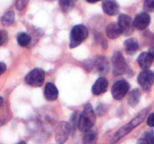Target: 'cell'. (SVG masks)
Segmentation results:
<instances>
[{"label":"cell","instance_id":"cell-2","mask_svg":"<svg viewBox=\"0 0 154 144\" xmlns=\"http://www.w3.org/2000/svg\"><path fill=\"white\" fill-rule=\"evenodd\" d=\"M96 122V114L93 110L92 105L87 104L84 107L82 112L78 118V126L81 132L88 131L92 129Z\"/></svg>","mask_w":154,"mask_h":144},{"label":"cell","instance_id":"cell-31","mask_svg":"<svg viewBox=\"0 0 154 144\" xmlns=\"http://www.w3.org/2000/svg\"><path fill=\"white\" fill-rule=\"evenodd\" d=\"M86 1L89 3H96V2H99L100 0H86Z\"/></svg>","mask_w":154,"mask_h":144},{"label":"cell","instance_id":"cell-28","mask_svg":"<svg viewBox=\"0 0 154 144\" xmlns=\"http://www.w3.org/2000/svg\"><path fill=\"white\" fill-rule=\"evenodd\" d=\"M0 68H1V70H0V74H2L4 73V72L5 71V70H6V65L3 62H1V63H0Z\"/></svg>","mask_w":154,"mask_h":144},{"label":"cell","instance_id":"cell-3","mask_svg":"<svg viewBox=\"0 0 154 144\" xmlns=\"http://www.w3.org/2000/svg\"><path fill=\"white\" fill-rule=\"evenodd\" d=\"M88 36V30L84 25L75 26L70 32V47L75 48L81 44Z\"/></svg>","mask_w":154,"mask_h":144},{"label":"cell","instance_id":"cell-24","mask_svg":"<svg viewBox=\"0 0 154 144\" xmlns=\"http://www.w3.org/2000/svg\"><path fill=\"white\" fill-rule=\"evenodd\" d=\"M144 7L147 11L154 12V0H145Z\"/></svg>","mask_w":154,"mask_h":144},{"label":"cell","instance_id":"cell-27","mask_svg":"<svg viewBox=\"0 0 154 144\" xmlns=\"http://www.w3.org/2000/svg\"><path fill=\"white\" fill-rule=\"evenodd\" d=\"M147 123L150 127H154V112H152L148 116Z\"/></svg>","mask_w":154,"mask_h":144},{"label":"cell","instance_id":"cell-18","mask_svg":"<svg viewBox=\"0 0 154 144\" xmlns=\"http://www.w3.org/2000/svg\"><path fill=\"white\" fill-rule=\"evenodd\" d=\"M98 140V134L94 130H89L84 133L83 137V144H96Z\"/></svg>","mask_w":154,"mask_h":144},{"label":"cell","instance_id":"cell-15","mask_svg":"<svg viewBox=\"0 0 154 144\" xmlns=\"http://www.w3.org/2000/svg\"><path fill=\"white\" fill-rule=\"evenodd\" d=\"M93 65L96 70L101 74H105L109 68V64H108V60L105 56H99L96 57Z\"/></svg>","mask_w":154,"mask_h":144},{"label":"cell","instance_id":"cell-19","mask_svg":"<svg viewBox=\"0 0 154 144\" xmlns=\"http://www.w3.org/2000/svg\"><path fill=\"white\" fill-rule=\"evenodd\" d=\"M140 98H141V92L138 89H134L130 92L128 99L129 104L131 106H135L139 103Z\"/></svg>","mask_w":154,"mask_h":144},{"label":"cell","instance_id":"cell-13","mask_svg":"<svg viewBox=\"0 0 154 144\" xmlns=\"http://www.w3.org/2000/svg\"><path fill=\"white\" fill-rule=\"evenodd\" d=\"M59 95V92L57 88L52 82H48L45 86V97L49 101H54L57 100Z\"/></svg>","mask_w":154,"mask_h":144},{"label":"cell","instance_id":"cell-8","mask_svg":"<svg viewBox=\"0 0 154 144\" xmlns=\"http://www.w3.org/2000/svg\"><path fill=\"white\" fill-rule=\"evenodd\" d=\"M138 82L144 90H149L154 83V73L150 70H144L138 76Z\"/></svg>","mask_w":154,"mask_h":144},{"label":"cell","instance_id":"cell-4","mask_svg":"<svg viewBox=\"0 0 154 144\" xmlns=\"http://www.w3.org/2000/svg\"><path fill=\"white\" fill-rule=\"evenodd\" d=\"M45 74L42 69L35 68L29 72L25 77V82L33 87H40L45 81Z\"/></svg>","mask_w":154,"mask_h":144},{"label":"cell","instance_id":"cell-21","mask_svg":"<svg viewBox=\"0 0 154 144\" xmlns=\"http://www.w3.org/2000/svg\"><path fill=\"white\" fill-rule=\"evenodd\" d=\"M17 40L20 46L25 47L29 44L30 41H31V37L26 33H20L17 37Z\"/></svg>","mask_w":154,"mask_h":144},{"label":"cell","instance_id":"cell-5","mask_svg":"<svg viewBox=\"0 0 154 144\" xmlns=\"http://www.w3.org/2000/svg\"><path fill=\"white\" fill-rule=\"evenodd\" d=\"M113 72L116 76H120L126 72L127 64L123 56L120 52H115L112 57Z\"/></svg>","mask_w":154,"mask_h":144},{"label":"cell","instance_id":"cell-29","mask_svg":"<svg viewBox=\"0 0 154 144\" xmlns=\"http://www.w3.org/2000/svg\"><path fill=\"white\" fill-rule=\"evenodd\" d=\"M137 144H148V142H147L144 139H140L138 140Z\"/></svg>","mask_w":154,"mask_h":144},{"label":"cell","instance_id":"cell-14","mask_svg":"<svg viewBox=\"0 0 154 144\" xmlns=\"http://www.w3.org/2000/svg\"><path fill=\"white\" fill-rule=\"evenodd\" d=\"M123 32L118 22H111L108 24L106 27V34L109 38L116 39Z\"/></svg>","mask_w":154,"mask_h":144},{"label":"cell","instance_id":"cell-30","mask_svg":"<svg viewBox=\"0 0 154 144\" xmlns=\"http://www.w3.org/2000/svg\"><path fill=\"white\" fill-rule=\"evenodd\" d=\"M149 52H150V55H151L152 56H153V58H154V46H153V47H151L149 50Z\"/></svg>","mask_w":154,"mask_h":144},{"label":"cell","instance_id":"cell-12","mask_svg":"<svg viewBox=\"0 0 154 144\" xmlns=\"http://www.w3.org/2000/svg\"><path fill=\"white\" fill-rule=\"evenodd\" d=\"M108 86V82L105 77H99L92 87V92L95 95H99L105 92Z\"/></svg>","mask_w":154,"mask_h":144},{"label":"cell","instance_id":"cell-32","mask_svg":"<svg viewBox=\"0 0 154 144\" xmlns=\"http://www.w3.org/2000/svg\"><path fill=\"white\" fill-rule=\"evenodd\" d=\"M17 144H26V143L25 142H23V141H21V142H19L18 143H17Z\"/></svg>","mask_w":154,"mask_h":144},{"label":"cell","instance_id":"cell-25","mask_svg":"<svg viewBox=\"0 0 154 144\" xmlns=\"http://www.w3.org/2000/svg\"><path fill=\"white\" fill-rule=\"evenodd\" d=\"M29 0H17L16 1V8L17 10H22L28 4Z\"/></svg>","mask_w":154,"mask_h":144},{"label":"cell","instance_id":"cell-17","mask_svg":"<svg viewBox=\"0 0 154 144\" xmlns=\"http://www.w3.org/2000/svg\"><path fill=\"white\" fill-rule=\"evenodd\" d=\"M124 46L126 52L129 55H132L137 52L139 48V44L135 38H129L124 42Z\"/></svg>","mask_w":154,"mask_h":144},{"label":"cell","instance_id":"cell-16","mask_svg":"<svg viewBox=\"0 0 154 144\" xmlns=\"http://www.w3.org/2000/svg\"><path fill=\"white\" fill-rule=\"evenodd\" d=\"M154 58H153L151 55L150 54V52H144L140 54V56L138 58V63L139 64L140 67L141 68L144 70L148 68L149 67H150V65L153 63Z\"/></svg>","mask_w":154,"mask_h":144},{"label":"cell","instance_id":"cell-22","mask_svg":"<svg viewBox=\"0 0 154 144\" xmlns=\"http://www.w3.org/2000/svg\"><path fill=\"white\" fill-rule=\"evenodd\" d=\"M15 20V14L14 11L10 10L5 14L2 17V23L4 26H10L14 23Z\"/></svg>","mask_w":154,"mask_h":144},{"label":"cell","instance_id":"cell-11","mask_svg":"<svg viewBox=\"0 0 154 144\" xmlns=\"http://www.w3.org/2000/svg\"><path fill=\"white\" fill-rule=\"evenodd\" d=\"M102 9L106 14L114 16L119 12V5L115 0H103Z\"/></svg>","mask_w":154,"mask_h":144},{"label":"cell","instance_id":"cell-6","mask_svg":"<svg viewBox=\"0 0 154 144\" xmlns=\"http://www.w3.org/2000/svg\"><path fill=\"white\" fill-rule=\"evenodd\" d=\"M71 126L66 122H60L57 126L55 138L57 144H63L69 138Z\"/></svg>","mask_w":154,"mask_h":144},{"label":"cell","instance_id":"cell-20","mask_svg":"<svg viewBox=\"0 0 154 144\" xmlns=\"http://www.w3.org/2000/svg\"><path fill=\"white\" fill-rule=\"evenodd\" d=\"M77 0H59L60 8L63 12H69L75 6Z\"/></svg>","mask_w":154,"mask_h":144},{"label":"cell","instance_id":"cell-7","mask_svg":"<svg viewBox=\"0 0 154 144\" xmlns=\"http://www.w3.org/2000/svg\"><path fill=\"white\" fill-rule=\"evenodd\" d=\"M129 89V85L126 81H117L111 88V93H112L113 98L116 100H122L126 96Z\"/></svg>","mask_w":154,"mask_h":144},{"label":"cell","instance_id":"cell-26","mask_svg":"<svg viewBox=\"0 0 154 144\" xmlns=\"http://www.w3.org/2000/svg\"><path fill=\"white\" fill-rule=\"evenodd\" d=\"M8 41V33L5 30H2L1 31V46L4 45L5 44L7 43Z\"/></svg>","mask_w":154,"mask_h":144},{"label":"cell","instance_id":"cell-1","mask_svg":"<svg viewBox=\"0 0 154 144\" xmlns=\"http://www.w3.org/2000/svg\"><path fill=\"white\" fill-rule=\"evenodd\" d=\"M147 112H148V109L143 110H141V112L138 113V115L137 116H135L133 119L131 120L128 124H125L124 126L120 128L113 135L112 137H111V143H115V142H117V141L120 140L122 137H123V136H126L127 134H129L131 130H133L135 128H136L137 126L139 125V124L144 121L145 117L147 116Z\"/></svg>","mask_w":154,"mask_h":144},{"label":"cell","instance_id":"cell-10","mask_svg":"<svg viewBox=\"0 0 154 144\" xmlns=\"http://www.w3.org/2000/svg\"><path fill=\"white\" fill-rule=\"evenodd\" d=\"M118 24L120 26L123 32L126 34H130L132 32V19L126 14H121L119 16Z\"/></svg>","mask_w":154,"mask_h":144},{"label":"cell","instance_id":"cell-9","mask_svg":"<svg viewBox=\"0 0 154 144\" xmlns=\"http://www.w3.org/2000/svg\"><path fill=\"white\" fill-rule=\"evenodd\" d=\"M150 22V16L147 12H141L135 16L133 21V26L138 30H144Z\"/></svg>","mask_w":154,"mask_h":144},{"label":"cell","instance_id":"cell-23","mask_svg":"<svg viewBox=\"0 0 154 144\" xmlns=\"http://www.w3.org/2000/svg\"><path fill=\"white\" fill-rule=\"evenodd\" d=\"M144 140L148 144H154V131L153 130H147L144 133Z\"/></svg>","mask_w":154,"mask_h":144}]
</instances>
